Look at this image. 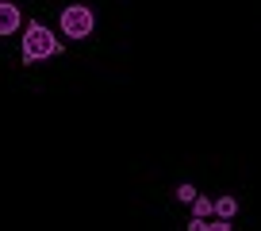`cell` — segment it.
I'll list each match as a JSON object with an SVG mask.
<instances>
[{
  "label": "cell",
  "instance_id": "6",
  "mask_svg": "<svg viewBox=\"0 0 261 231\" xmlns=\"http://www.w3.org/2000/svg\"><path fill=\"white\" fill-rule=\"evenodd\" d=\"M196 197H200L196 185H180V189H177V200H185V204H188V200H196Z\"/></svg>",
  "mask_w": 261,
  "mask_h": 231
},
{
  "label": "cell",
  "instance_id": "4",
  "mask_svg": "<svg viewBox=\"0 0 261 231\" xmlns=\"http://www.w3.org/2000/svg\"><path fill=\"white\" fill-rule=\"evenodd\" d=\"M192 216L212 220V216H215V200H212V197H196V200H192Z\"/></svg>",
  "mask_w": 261,
  "mask_h": 231
},
{
  "label": "cell",
  "instance_id": "2",
  "mask_svg": "<svg viewBox=\"0 0 261 231\" xmlns=\"http://www.w3.org/2000/svg\"><path fill=\"white\" fill-rule=\"evenodd\" d=\"M92 24H96V16H92L89 4H69V8L62 12V31H65V39H89V35H92Z\"/></svg>",
  "mask_w": 261,
  "mask_h": 231
},
{
  "label": "cell",
  "instance_id": "3",
  "mask_svg": "<svg viewBox=\"0 0 261 231\" xmlns=\"http://www.w3.org/2000/svg\"><path fill=\"white\" fill-rule=\"evenodd\" d=\"M19 24H23L19 8L12 4V0H0V35H12V31H19Z\"/></svg>",
  "mask_w": 261,
  "mask_h": 231
},
{
  "label": "cell",
  "instance_id": "5",
  "mask_svg": "<svg viewBox=\"0 0 261 231\" xmlns=\"http://www.w3.org/2000/svg\"><path fill=\"white\" fill-rule=\"evenodd\" d=\"M234 212H238V200L234 197H215V216H219V220H230Z\"/></svg>",
  "mask_w": 261,
  "mask_h": 231
},
{
  "label": "cell",
  "instance_id": "8",
  "mask_svg": "<svg viewBox=\"0 0 261 231\" xmlns=\"http://www.w3.org/2000/svg\"><path fill=\"white\" fill-rule=\"evenodd\" d=\"M188 231H207V220H200V216H192V220H188Z\"/></svg>",
  "mask_w": 261,
  "mask_h": 231
},
{
  "label": "cell",
  "instance_id": "7",
  "mask_svg": "<svg viewBox=\"0 0 261 231\" xmlns=\"http://www.w3.org/2000/svg\"><path fill=\"white\" fill-rule=\"evenodd\" d=\"M207 231H230V220H219V216H215V220H207Z\"/></svg>",
  "mask_w": 261,
  "mask_h": 231
},
{
  "label": "cell",
  "instance_id": "1",
  "mask_svg": "<svg viewBox=\"0 0 261 231\" xmlns=\"http://www.w3.org/2000/svg\"><path fill=\"white\" fill-rule=\"evenodd\" d=\"M58 50H62V47H58L54 31H50V27H42L39 19L23 27V62H27V66H35V62H46V58H54Z\"/></svg>",
  "mask_w": 261,
  "mask_h": 231
}]
</instances>
